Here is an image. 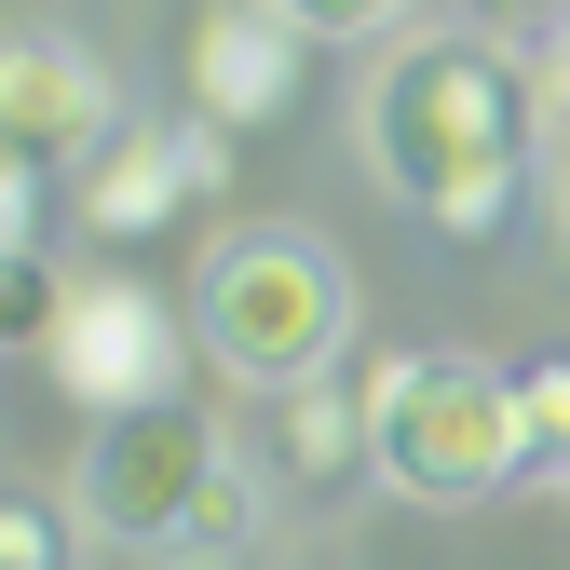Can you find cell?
I'll return each mask as SVG.
<instances>
[{
    "label": "cell",
    "mask_w": 570,
    "mask_h": 570,
    "mask_svg": "<svg viewBox=\"0 0 570 570\" xmlns=\"http://www.w3.org/2000/svg\"><path fill=\"white\" fill-rule=\"evenodd\" d=\"M367 177L394 204H421L449 245H489L517 218V190L543 177V82L503 28H421L381 41L367 68Z\"/></svg>",
    "instance_id": "cell-1"
},
{
    "label": "cell",
    "mask_w": 570,
    "mask_h": 570,
    "mask_svg": "<svg viewBox=\"0 0 570 570\" xmlns=\"http://www.w3.org/2000/svg\"><path fill=\"white\" fill-rule=\"evenodd\" d=\"M530 462L517 381L475 367V353H381L367 367V475L407 503H489Z\"/></svg>",
    "instance_id": "cell-2"
},
{
    "label": "cell",
    "mask_w": 570,
    "mask_h": 570,
    "mask_svg": "<svg viewBox=\"0 0 570 570\" xmlns=\"http://www.w3.org/2000/svg\"><path fill=\"white\" fill-rule=\"evenodd\" d=\"M190 326H204V353H218L232 381L299 394V381L340 367V340H353V272L313 232H232V245H204Z\"/></svg>",
    "instance_id": "cell-3"
},
{
    "label": "cell",
    "mask_w": 570,
    "mask_h": 570,
    "mask_svg": "<svg viewBox=\"0 0 570 570\" xmlns=\"http://www.w3.org/2000/svg\"><path fill=\"white\" fill-rule=\"evenodd\" d=\"M218 489H232L218 421H190V407H136V421H96L82 475H68V517H82L96 543H122V557H177V543H204Z\"/></svg>",
    "instance_id": "cell-4"
},
{
    "label": "cell",
    "mask_w": 570,
    "mask_h": 570,
    "mask_svg": "<svg viewBox=\"0 0 570 570\" xmlns=\"http://www.w3.org/2000/svg\"><path fill=\"white\" fill-rule=\"evenodd\" d=\"M190 340L204 326H177V299L164 285H68V313H55V340H41V367H55V394L82 407V421H136V407H177V381H190Z\"/></svg>",
    "instance_id": "cell-5"
},
{
    "label": "cell",
    "mask_w": 570,
    "mask_h": 570,
    "mask_svg": "<svg viewBox=\"0 0 570 570\" xmlns=\"http://www.w3.org/2000/svg\"><path fill=\"white\" fill-rule=\"evenodd\" d=\"M218 177H232V122L164 109V122H122L109 150L82 164V218H96L109 245H150V232L190 218V204H218Z\"/></svg>",
    "instance_id": "cell-6"
},
{
    "label": "cell",
    "mask_w": 570,
    "mask_h": 570,
    "mask_svg": "<svg viewBox=\"0 0 570 570\" xmlns=\"http://www.w3.org/2000/svg\"><path fill=\"white\" fill-rule=\"evenodd\" d=\"M177 82H190L204 122L258 136V122L299 109V82H313V28H299V14H272V0H204L190 41H177Z\"/></svg>",
    "instance_id": "cell-7"
},
{
    "label": "cell",
    "mask_w": 570,
    "mask_h": 570,
    "mask_svg": "<svg viewBox=\"0 0 570 570\" xmlns=\"http://www.w3.org/2000/svg\"><path fill=\"white\" fill-rule=\"evenodd\" d=\"M122 96H109V68L82 55V41H55V28H14V55H0V150H14V164H96L109 150V122Z\"/></svg>",
    "instance_id": "cell-8"
},
{
    "label": "cell",
    "mask_w": 570,
    "mask_h": 570,
    "mask_svg": "<svg viewBox=\"0 0 570 570\" xmlns=\"http://www.w3.org/2000/svg\"><path fill=\"white\" fill-rule=\"evenodd\" d=\"M353 462H367V394L299 381V394H285V475H299V489H340Z\"/></svg>",
    "instance_id": "cell-9"
},
{
    "label": "cell",
    "mask_w": 570,
    "mask_h": 570,
    "mask_svg": "<svg viewBox=\"0 0 570 570\" xmlns=\"http://www.w3.org/2000/svg\"><path fill=\"white\" fill-rule=\"evenodd\" d=\"M55 313H68V272L41 245H0V326H14V340H55Z\"/></svg>",
    "instance_id": "cell-10"
},
{
    "label": "cell",
    "mask_w": 570,
    "mask_h": 570,
    "mask_svg": "<svg viewBox=\"0 0 570 570\" xmlns=\"http://www.w3.org/2000/svg\"><path fill=\"white\" fill-rule=\"evenodd\" d=\"M517 421H530V462H570V353H543L517 381Z\"/></svg>",
    "instance_id": "cell-11"
},
{
    "label": "cell",
    "mask_w": 570,
    "mask_h": 570,
    "mask_svg": "<svg viewBox=\"0 0 570 570\" xmlns=\"http://www.w3.org/2000/svg\"><path fill=\"white\" fill-rule=\"evenodd\" d=\"M272 14H299L313 41H407V0H272Z\"/></svg>",
    "instance_id": "cell-12"
},
{
    "label": "cell",
    "mask_w": 570,
    "mask_h": 570,
    "mask_svg": "<svg viewBox=\"0 0 570 570\" xmlns=\"http://www.w3.org/2000/svg\"><path fill=\"white\" fill-rule=\"evenodd\" d=\"M0 570H55V517H41V503L0 517Z\"/></svg>",
    "instance_id": "cell-13"
},
{
    "label": "cell",
    "mask_w": 570,
    "mask_h": 570,
    "mask_svg": "<svg viewBox=\"0 0 570 570\" xmlns=\"http://www.w3.org/2000/svg\"><path fill=\"white\" fill-rule=\"evenodd\" d=\"M530 82H543V122H570V0H557V28H543V55H530Z\"/></svg>",
    "instance_id": "cell-14"
},
{
    "label": "cell",
    "mask_w": 570,
    "mask_h": 570,
    "mask_svg": "<svg viewBox=\"0 0 570 570\" xmlns=\"http://www.w3.org/2000/svg\"><path fill=\"white\" fill-rule=\"evenodd\" d=\"M475 28H557V0H462Z\"/></svg>",
    "instance_id": "cell-15"
},
{
    "label": "cell",
    "mask_w": 570,
    "mask_h": 570,
    "mask_svg": "<svg viewBox=\"0 0 570 570\" xmlns=\"http://www.w3.org/2000/svg\"><path fill=\"white\" fill-rule=\"evenodd\" d=\"M543 190H557V218H570V122H543Z\"/></svg>",
    "instance_id": "cell-16"
},
{
    "label": "cell",
    "mask_w": 570,
    "mask_h": 570,
    "mask_svg": "<svg viewBox=\"0 0 570 570\" xmlns=\"http://www.w3.org/2000/svg\"><path fill=\"white\" fill-rule=\"evenodd\" d=\"M150 570H232V557H218V543H204V557H190V543H177V557H150Z\"/></svg>",
    "instance_id": "cell-17"
}]
</instances>
